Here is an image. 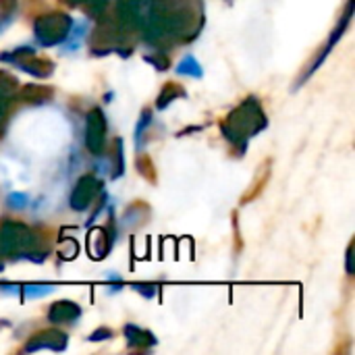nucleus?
Instances as JSON below:
<instances>
[{"mask_svg":"<svg viewBox=\"0 0 355 355\" xmlns=\"http://www.w3.org/2000/svg\"><path fill=\"white\" fill-rule=\"evenodd\" d=\"M52 98L50 87H40V85H25L21 92V100L29 104H44Z\"/></svg>","mask_w":355,"mask_h":355,"instance_id":"11","label":"nucleus"},{"mask_svg":"<svg viewBox=\"0 0 355 355\" xmlns=\"http://www.w3.org/2000/svg\"><path fill=\"white\" fill-rule=\"evenodd\" d=\"M81 316V308L75 302H56L48 310V320L52 324H64V322H75Z\"/></svg>","mask_w":355,"mask_h":355,"instance_id":"8","label":"nucleus"},{"mask_svg":"<svg viewBox=\"0 0 355 355\" xmlns=\"http://www.w3.org/2000/svg\"><path fill=\"white\" fill-rule=\"evenodd\" d=\"M64 347H67V335L56 331V329H48V331H42L29 339V343L25 345V354H33L40 349L64 352Z\"/></svg>","mask_w":355,"mask_h":355,"instance_id":"7","label":"nucleus"},{"mask_svg":"<svg viewBox=\"0 0 355 355\" xmlns=\"http://www.w3.org/2000/svg\"><path fill=\"white\" fill-rule=\"evenodd\" d=\"M266 123L268 121L260 108L258 98H248L241 106L231 110V114L223 123V135L233 146H241V150H243L248 137L258 135L266 127Z\"/></svg>","mask_w":355,"mask_h":355,"instance_id":"1","label":"nucleus"},{"mask_svg":"<svg viewBox=\"0 0 355 355\" xmlns=\"http://www.w3.org/2000/svg\"><path fill=\"white\" fill-rule=\"evenodd\" d=\"M8 110V100L0 98V116H4V112Z\"/></svg>","mask_w":355,"mask_h":355,"instance_id":"25","label":"nucleus"},{"mask_svg":"<svg viewBox=\"0 0 355 355\" xmlns=\"http://www.w3.org/2000/svg\"><path fill=\"white\" fill-rule=\"evenodd\" d=\"M17 89V81L8 75H0V98L10 100Z\"/></svg>","mask_w":355,"mask_h":355,"instance_id":"15","label":"nucleus"},{"mask_svg":"<svg viewBox=\"0 0 355 355\" xmlns=\"http://www.w3.org/2000/svg\"><path fill=\"white\" fill-rule=\"evenodd\" d=\"M100 189H102V183L94 175L79 177L77 183H75V187H73V191H71V198H69L71 208L77 210V212L85 210L92 204V200L100 193Z\"/></svg>","mask_w":355,"mask_h":355,"instance_id":"5","label":"nucleus"},{"mask_svg":"<svg viewBox=\"0 0 355 355\" xmlns=\"http://www.w3.org/2000/svg\"><path fill=\"white\" fill-rule=\"evenodd\" d=\"M352 258H354V245H349V250H347V275H354V264H352Z\"/></svg>","mask_w":355,"mask_h":355,"instance_id":"24","label":"nucleus"},{"mask_svg":"<svg viewBox=\"0 0 355 355\" xmlns=\"http://www.w3.org/2000/svg\"><path fill=\"white\" fill-rule=\"evenodd\" d=\"M2 270H4V264H2V262H0V272H2Z\"/></svg>","mask_w":355,"mask_h":355,"instance_id":"26","label":"nucleus"},{"mask_svg":"<svg viewBox=\"0 0 355 355\" xmlns=\"http://www.w3.org/2000/svg\"><path fill=\"white\" fill-rule=\"evenodd\" d=\"M125 335H127V343L129 347H150L156 345V337L135 324H127L125 327Z\"/></svg>","mask_w":355,"mask_h":355,"instance_id":"10","label":"nucleus"},{"mask_svg":"<svg viewBox=\"0 0 355 355\" xmlns=\"http://www.w3.org/2000/svg\"><path fill=\"white\" fill-rule=\"evenodd\" d=\"M10 21H12V12L10 10H2L0 12V33L10 25Z\"/></svg>","mask_w":355,"mask_h":355,"instance_id":"22","label":"nucleus"},{"mask_svg":"<svg viewBox=\"0 0 355 355\" xmlns=\"http://www.w3.org/2000/svg\"><path fill=\"white\" fill-rule=\"evenodd\" d=\"M123 168H125V162H123V144L119 139L116 141V168H114V177H121L123 175Z\"/></svg>","mask_w":355,"mask_h":355,"instance_id":"19","label":"nucleus"},{"mask_svg":"<svg viewBox=\"0 0 355 355\" xmlns=\"http://www.w3.org/2000/svg\"><path fill=\"white\" fill-rule=\"evenodd\" d=\"M33 245H35V235L23 223L6 220L0 227V254L4 256L23 254Z\"/></svg>","mask_w":355,"mask_h":355,"instance_id":"3","label":"nucleus"},{"mask_svg":"<svg viewBox=\"0 0 355 355\" xmlns=\"http://www.w3.org/2000/svg\"><path fill=\"white\" fill-rule=\"evenodd\" d=\"M73 27V19L64 12H46L35 21V40L40 46H60L67 42V35Z\"/></svg>","mask_w":355,"mask_h":355,"instance_id":"2","label":"nucleus"},{"mask_svg":"<svg viewBox=\"0 0 355 355\" xmlns=\"http://www.w3.org/2000/svg\"><path fill=\"white\" fill-rule=\"evenodd\" d=\"M133 289L146 297H154L156 295V285H148V283H139V285H133Z\"/></svg>","mask_w":355,"mask_h":355,"instance_id":"20","label":"nucleus"},{"mask_svg":"<svg viewBox=\"0 0 355 355\" xmlns=\"http://www.w3.org/2000/svg\"><path fill=\"white\" fill-rule=\"evenodd\" d=\"M150 121H152V110H144L139 121H137V129H135V139L139 141L144 137V131L150 127Z\"/></svg>","mask_w":355,"mask_h":355,"instance_id":"17","label":"nucleus"},{"mask_svg":"<svg viewBox=\"0 0 355 355\" xmlns=\"http://www.w3.org/2000/svg\"><path fill=\"white\" fill-rule=\"evenodd\" d=\"M87 339H89V341H104V339H112V331H108V329H98V331H96V333H92Z\"/></svg>","mask_w":355,"mask_h":355,"instance_id":"21","label":"nucleus"},{"mask_svg":"<svg viewBox=\"0 0 355 355\" xmlns=\"http://www.w3.org/2000/svg\"><path fill=\"white\" fill-rule=\"evenodd\" d=\"M6 202L12 210H23L27 204H29V196L27 193H21V191H12L6 196Z\"/></svg>","mask_w":355,"mask_h":355,"instance_id":"16","label":"nucleus"},{"mask_svg":"<svg viewBox=\"0 0 355 355\" xmlns=\"http://www.w3.org/2000/svg\"><path fill=\"white\" fill-rule=\"evenodd\" d=\"M177 73H179V75H191V77L200 79V77H202V67H200V62L196 60V56H185V58L177 64Z\"/></svg>","mask_w":355,"mask_h":355,"instance_id":"13","label":"nucleus"},{"mask_svg":"<svg viewBox=\"0 0 355 355\" xmlns=\"http://www.w3.org/2000/svg\"><path fill=\"white\" fill-rule=\"evenodd\" d=\"M15 6H17V0H0V8H4V10L15 12Z\"/></svg>","mask_w":355,"mask_h":355,"instance_id":"23","label":"nucleus"},{"mask_svg":"<svg viewBox=\"0 0 355 355\" xmlns=\"http://www.w3.org/2000/svg\"><path fill=\"white\" fill-rule=\"evenodd\" d=\"M183 96H185V92H183V87H181V85L166 83V85H164V89H162V92H160V96H158L156 108H158V110H164L171 102H175L177 98H183Z\"/></svg>","mask_w":355,"mask_h":355,"instance_id":"12","label":"nucleus"},{"mask_svg":"<svg viewBox=\"0 0 355 355\" xmlns=\"http://www.w3.org/2000/svg\"><path fill=\"white\" fill-rule=\"evenodd\" d=\"M352 15H354V0H349V2H347V6H345V15H343V19L339 21V25H337V27L333 29V33H331V37H329V42H327V46H324V50H320V54L316 56V60L312 62V67L308 69V73H304V77L300 79V83H297V85H302V83H304L306 79H310V77L314 75V71H316V69H318V67H320V64H322V62L327 60V56L331 54L333 46H335V44H337V42L341 40V35H343V33H345V29L349 27Z\"/></svg>","mask_w":355,"mask_h":355,"instance_id":"6","label":"nucleus"},{"mask_svg":"<svg viewBox=\"0 0 355 355\" xmlns=\"http://www.w3.org/2000/svg\"><path fill=\"white\" fill-rule=\"evenodd\" d=\"M106 141V116L100 108H92L85 116V146L92 154H102Z\"/></svg>","mask_w":355,"mask_h":355,"instance_id":"4","label":"nucleus"},{"mask_svg":"<svg viewBox=\"0 0 355 355\" xmlns=\"http://www.w3.org/2000/svg\"><path fill=\"white\" fill-rule=\"evenodd\" d=\"M21 291H23V295L25 297H29V300H33V297H44V295H50L52 291H54V285H50V283H33V285H23L21 287Z\"/></svg>","mask_w":355,"mask_h":355,"instance_id":"14","label":"nucleus"},{"mask_svg":"<svg viewBox=\"0 0 355 355\" xmlns=\"http://www.w3.org/2000/svg\"><path fill=\"white\" fill-rule=\"evenodd\" d=\"M148 62H152L158 71H166L168 69V58L164 54H158V56H148Z\"/></svg>","mask_w":355,"mask_h":355,"instance_id":"18","label":"nucleus"},{"mask_svg":"<svg viewBox=\"0 0 355 355\" xmlns=\"http://www.w3.org/2000/svg\"><path fill=\"white\" fill-rule=\"evenodd\" d=\"M17 67L33 77H50L52 71H54V64L50 60H44V58H35L33 52L27 56V60H19Z\"/></svg>","mask_w":355,"mask_h":355,"instance_id":"9","label":"nucleus"}]
</instances>
